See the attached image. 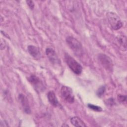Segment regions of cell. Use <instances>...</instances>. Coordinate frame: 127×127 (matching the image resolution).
Here are the masks:
<instances>
[{
    "label": "cell",
    "instance_id": "obj_13",
    "mask_svg": "<svg viewBox=\"0 0 127 127\" xmlns=\"http://www.w3.org/2000/svg\"><path fill=\"white\" fill-rule=\"evenodd\" d=\"M105 90H106V87L105 86H101L98 89V90L97 91V92H96V94L97 95L100 97H101L102 96H103V95L104 94V93H105Z\"/></svg>",
    "mask_w": 127,
    "mask_h": 127
},
{
    "label": "cell",
    "instance_id": "obj_14",
    "mask_svg": "<svg viewBox=\"0 0 127 127\" xmlns=\"http://www.w3.org/2000/svg\"><path fill=\"white\" fill-rule=\"evenodd\" d=\"M88 107L89 108L92 109V110L96 112H101L102 111V109L99 106H97L96 105H94L91 104H88Z\"/></svg>",
    "mask_w": 127,
    "mask_h": 127
},
{
    "label": "cell",
    "instance_id": "obj_15",
    "mask_svg": "<svg viewBox=\"0 0 127 127\" xmlns=\"http://www.w3.org/2000/svg\"><path fill=\"white\" fill-rule=\"evenodd\" d=\"M117 99H118V100L119 102H120L121 103H124L125 102H126L127 96L121 95V94H119L117 96Z\"/></svg>",
    "mask_w": 127,
    "mask_h": 127
},
{
    "label": "cell",
    "instance_id": "obj_4",
    "mask_svg": "<svg viewBox=\"0 0 127 127\" xmlns=\"http://www.w3.org/2000/svg\"><path fill=\"white\" fill-rule=\"evenodd\" d=\"M61 94L63 98L69 103L74 101V97L72 89L67 86H63L61 89Z\"/></svg>",
    "mask_w": 127,
    "mask_h": 127
},
{
    "label": "cell",
    "instance_id": "obj_12",
    "mask_svg": "<svg viewBox=\"0 0 127 127\" xmlns=\"http://www.w3.org/2000/svg\"><path fill=\"white\" fill-rule=\"evenodd\" d=\"M126 37L124 35H120L118 37V40L119 42L122 45L123 47L126 49Z\"/></svg>",
    "mask_w": 127,
    "mask_h": 127
},
{
    "label": "cell",
    "instance_id": "obj_10",
    "mask_svg": "<svg viewBox=\"0 0 127 127\" xmlns=\"http://www.w3.org/2000/svg\"><path fill=\"white\" fill-rule=\"evenodd\" d=\"M27 49L28 53L31 56L35 59L39 58L40 56V52L38 48L33 45H29Z\"/></svg>",
    "mask_w": 127,
    "mask_h": 127
},
{
    "label": "cell",
    "instance_id": "obj_1",
    "mask_svg": "<svg viewBox=\"0 0 127 127\" xmlns=\"http://www.w3.org/2000/svg\"><path fill=\"white\" fill-rule=\"evenodd\" d=\"M64 60L69 68L76 74H81L82 71V67L74 59L67 54H65Z\"/></svg>",
    "mask_w": 127,
    "mask_h": 127
},
{
    "label": "cell",
    "instance_id": "obj_11",
    "mask_svg": "<svg viewBox=\"0 0 127 127\" xmlns=\"http://www.w3.org/2000/svg\"><path fill=\"white\" fill-rule=\"evenodd\" d=\"M70 123L75 127H86V125L84 122L78 117H73L71 118L70 119Z\"/></svg>",
    "mask_w": 127,
    "mask_h": 127
},
{
    "label": "cell",
    "instance_id": "obj_6",
    "mask_svg": "<svg viewBox=\"0 0 127 127\" xmlns=\"http://www.w3.org/2000/svg\"><path fill=\"white\" fill-rule=\"evenodd\" d=\"M28 80L38 92H42L44 90L45 86L43 82L40 79L35 75H31L28 78Z\"/></svg>",
    "mask_w": 127,
    "mask_h": 127
},
{
    "label": "cell",
    "instance_id": "obj_8",
    "mask_svg": "<svg viewBox=\"0 0 127 127\" xmlns=\"http://www.w3.org/2000/svg\"><path fill=\"white\" fill-rule=\"evenodd\" d=\"M18 98L21 103L24 112L27 114H30L31 113V109L27 98L23 94H19Z\"/></svg>",
    "mask_w": 127,
    "mask_h": 127
},
{
    "label": "cell",
    "instance_id": "obj_5",
    "mask_svg": "<svg viewBox=\"0 0 127 127\" xmlns=\"http://www.w3.org/2000/svg\"><path fill=\"white\" fill-rule=\"evenodd\" d=\"M98 59L101 65L107 70L111 71L113 69V62L111 58L105 54H100L98 56Z\"/></svg>",
    "mask_w": 127,
    "mask_h": 127
},
{
    "label": "cell",
    "instance_id": "obj_3",
    "mask_svg": "<svg viewBox=\"0 0 127 127\" xmlns=\"http://www.w3.org/2000/svg\"><path fill=\"white\" fill-rule=\"evenodd\" d=\"M66 42L74 53L80 55L82 52L81 44L76 39L72 36H68L66 38Z\"/></svg>",
    "mask_w": 127,
    "mask_h": 127
},
{
    "label": "cell",
    "instance_id": "obj_7",
    "mask_svg": "<svg viewBox=\"0 0 127 127\" xmlns=\"http://www.w3.org/2000/svg\"><path fill=\"white\" fill-rule=\"evenodd\" d=\"M46 54L49 61L52 64H60V60L54 49L51 48H47L46 50Z\"/></svg>",
    "mask_w": 127,
    "mask_h": 127
},
{
    "label": "cell",
    "instance_id": "obj_2",
    "mask_svg": "<svg viewBox=\"0 0 127 127\" xmlns=\"http://www.w3.org/2000/svg\"><path fill=\"white\" fill-rule=\"evenodd\" d=\"M108 21L112 27L115 30L120 29L123 26V23L119 17L115 13L109 12L107 14Z\"/></svg>",
    "mask_w": 127,
    "mask_h": 127
},
{
    "label": "cell",
    "instance_id": "obj_9",
    "mask_svg": "<svg viewBox=\"0 0 127 127\" xmlns=\"http://www.w3.org/2000/svg\"><path fill=\"white\" fill-rule=\"evenodd\" d=\"M47 97L50 103L54 107H58L60 104L57 98L55 93L53 91H50L47 94Z\"/></svg>",
    "mask_w": 127,
    "mask_h": 127
},
{
    "label": "cell",
    "instance_id": "obj_17",
    "mask_svg": "<svg viewBox=\"0 0 127 127\" xmlns=\"http://www.w3.org/2000/svg\"><path fill=\"white\" fill-rule=\"evenodd\" d=\"M106 103H107V104L108 105H109V106H113V105L115 104L114 100L113 98L108 99V100H107V101H106Z\"/></svg>",
    "mask_w": 127,
    "mask_h": 127
},
{
    "label": "cell",
    "instance_id": "obj_16",
    "mask_svg": "<svg viewBox=\"0 0 127 127\" xmlns=\"http://www.w3.org/2000/svg\"><path fill=\"white\" fill-rule=\"evenodd\" d=\"M26 3L31 9H33L34 7V3L32 0H27Z\"/></svg>",
    "mask_w": 127,
    "mask_h": 127
}]
</instances>
